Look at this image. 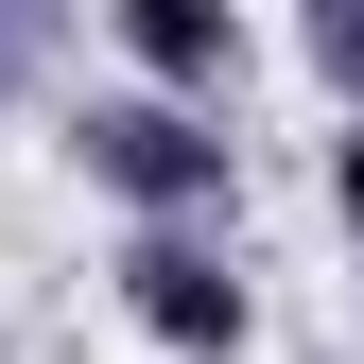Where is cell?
Wrapping results in <instances>:
<instances>
[{
    "instance_id": "1",
    "label": "cell",
    "mask_w": 364,
    "mask_h": 364,
    "mask_svg": "<svg viewBox=\"0 0 364 364\" xmlns=\"http://www.w3.org/2000/svg\"><path fill=\"white\" fill-rule=\"evenodd\" d=\"M70 156H87V191H105L122 225H225L243 208V139H225L208 105H156V87H87Z\"/></svg>"
},
{
    "instance_id": "2",
    "label": "cell",
    "mask_w": 364,
    "mask_h": 364,
    "mask_svg": "<svg viewBox=\"0 0 364 364\" xmlns=\"http://www.w3.org/2000/svg\"><path fill=\"white\" fill-rule=\"evenodd\" d=\"M122 312H139V347H173V364H243L260 347V278H243V243L225 225H122Z\"/></svg>"
},
{
    "instance_id": "3",
    "label": "cell",
    "mask_w": 364,
    "mask_h": 364,
    "mask_svg": "<svg viewBox=\"0 0 364 364\" xmlns=\"http://www.w3.org/2000/svg\"><path fill=\"white\" fill-rule=\"evenodd\" d=\"M122 87H156V105H208L225 122V87H243L260 70V18H243V0H122Z\"/></svg>"
},
{
    "instance_id": "4",
    "label": "cell",
    "mask_w": 364,
    "mask_h": 364,
    "mask_svg": "<svg viewBox=\"0 0 364 364\" xmlns=\"http://www.w3.org/2000/svg\"><path fill=\"white\" fill-rule=\"evenodd\" d=\"M295 53H312V87H347V122H364V0H312Z\"/></svg>"
},
{
    "instance_id": "5",
    "label": "cell",
    "mask_w": 364,
    "mask_h": 364,
    "mask_svg": "<svg viewBox=\"0 0 364 364\" xmlns=\"http://www.w3.org/2000/svg\"><path fill=\"white\" fill-rule=\"evenodd\" d=\"M53 53H70V35H53V18H18V0H0V105H18V87H53Z\"/></svg>"
},
{
    "instance_id": "6",
    "label": "cell",
    "mask_w": 364,
    "mask_h": 364,
    "mask_svg": "<svg viewBox=\"0 0 364 364\" xmlns=\"http://www.w3.org/2000/svg\"><path fill=\"white\" fill-rule=\"evenodd\" d=\"M330 225H347V243H364V122H347V139H330Z\"/></svg>"
}]
</instances>
